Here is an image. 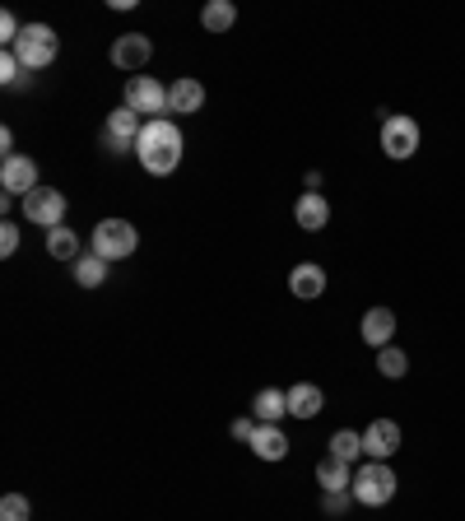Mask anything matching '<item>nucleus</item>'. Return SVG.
<instances>
[{
    "label": "nucleus",
    "instance_id": "15",
    "mask_svg": "<svg viewBox=\"0 0 465 521\" xmlns=\"http://www.w3.org/2000/svg\"><path fill=\"white\" fill-rule=\"evenodd\" d=\"M326 410V391L317 382H293L289 387V415L293 419H317Z\"/></svg>",
    "mask_w": 465,
    "mask_h": 521
},
{
    "label": "nucleus",
    "instance_id": "6",
    "mask_svg": "<svg viewBox=\"0 0 465 521\" xmlns=\"http://www.w3.org/2000/svg\"><path fill=\"white\" fill-rule=\"evenodd\" d=\"M126 107L140 112L145 121L168 117V89H163L154 75H131V80H126Z\"/></svg>",
    "mask_w": 465,
    "mask_h": 521
},
{
    "label": "nucleus",
    "instance_id": "11",
    "mask_svg": "<svg viewBox=\"0 0 465 521\" xmlns=\"http://www.w3.org/2000/svg\"><path fill=\"white\" fill-rule=\"evenodd\" d=\"M149 56H154V42L145 38V33H121L117 42H112V66L117 70H140L149 66Z\"/></svg>",
    "mask_w": 465,
    "mask_h": 521
},
{
    "label": "nucleus",
    "instance_id": "21",
    "mask_svg": "<svg viewBox=\"0 0 465 521\" xmlns=\"http://www.w3.org/2000/svg\"><path fill=\"white\" fill-rule=\"evenodd\" d=\"M70 270H75V284H80V289H98V284L107 280V261L98 252H84Z\"/></svg>",
    "mask_w": 465,
    "mask_h": 521
},
{
    "label": "nucleus",
    "instance_id": "13",
    "mask_svg": "<svg viewBox=\"0 0 465 521\" xmlns=\"http://www.w3.org/2000/svg\"><path fill=\"white\" fill-rule=\"evenodd\" d=\"M293 219H298V228H307V233H321V228L331 224V201H326L321 191H303L298 205H293Z\"/></svg>",
    "mask_w": 465,
    "mask_h": 521
},
{
    "label": "nucleus",
    "instance_id": "2",
    "mask_svg": "<svg viewBox=\"0 0 465 521\" xmlns=\"http://www.w3.org/2000/svg\"><path fill=\"white\" fill-rule=\"evenodd\" d=\"M396 489H400V480L386 461H363V466L354 470V484H349L354 503H363V508H386V503L396 498Z\"/></svg>",
    "mask_w": 465,
    "mask_h": 521
},
{
    "label": "nucleus",
    "instance_id": "24",
    "mask_svg": "<svg viewBox=\"0 0 465 521\" xmlns=\"http://www.w3.org/2000/svg\"><path fill=\"white\" fill-rule=\"evenodd\" d=\"M331 456H340V461H349V466H354V461L363 456V433H354V428H340V433L331 438Z\"/></svg>",
    "mask_w": 465,
    "mask_h": 521
},
{
    "label": "nucleus",
    "instance_id": "17",
    "mask_svg": "<svg viewBox=\"0 0 465 521\" xmlns=\"http://www.w3.org/2000/svg\"><path fill=\"white\" fill-rule=\"evenodd\" d=\"M200 107H205V84L200 80H173L168 84V112L191 117V112H200Z\"/></svg>",
    "mask_w": 465,
    "mask_h": 521
},
{
    "label": "nucleus",
    "instance_id": "25",
    "mask_svg": "<svg viewBox=\"0 0 465 521\" xmlns=\"http://www.w3.org/2000/svg\"><path fill=\"white\" fill-rule=\"evenodd\" d=\"M33 517V508H28L24 494H5L0 498V521H28Z\"/></svg>",
    "mask_w": 465,
    "mask_h": 521
},
{
    "label": "nucleus",
    "instance_id": "28",
    "mask_svg": "<svg viewBox=\"0 0 465 521\" xmlns=\"http://www.w3.org/2000/svg\"><path fill=\"white\" fill-rule=\"evenodd\" d=\"M19 252V224H0V256Z\"/></svg>",
    "mask_w": 465,
    "mask_h": 521
},
{
    "label": "nucleus",
    "instance_id": "27",
    "mask_svg": "<svg viewBox=\"0 0 465 521\" xmlns=\"http://www.w3.org/2000/svg\"><path fill=\"white\" fill-rule=\"evenodd\" d=\"M349 503H354V494H321V508L331 512V517H345Z\"/></svg>",
    "mask_w": 465,
    "mask_h": 521
},
{
    "label": "nucleus",
    "instance_id": "9",
    "mask_svg": "<svg viewBox=\"0 0 465 521\" xmlns=\"http://www.w3.org/2000/svg\"><path fill=\"white\" fill-rule=\"evenodd\" d=\"M400 442H405V433H400L396 419H372L363 428V456L368 461H391L400 452Z\"/></svg>",
    "mask_w": 465,
    "mask_h": 521
},
{
    "label": "nucleus",
    "instance_id": "23",
    "mask_svg": "<svg viewBox=\"0 0 465 521\" xmlns=\"http://www.w3.org/2000/svg\"><path fill=\"white\" fill-rule=\"evenodd\" d=\"M377 373L386 377V382H400V377L410 373V354L400 345H386V349H377Z\"/></svg>",
    "mask_w": 465,
    "mask_h": 521
},
{
    "label": "nucleus",
    "instance_id": "8",
    "mask_svg": "<svg viewBox=\"0 0 465 521\" xmlns=\"http://www.w3.org/2000/svg\"><path fill=\"white\" fill-rule=\"evenodd\" d=\"M24 224H38V228H61L66 224V196L52 187H38L24 196Z\"/></svg>",
    "mask_w": 465,
    "mask_h": 521
},
{
    "label": "nucleus",
    "instance_id": "19",
    "mask_svg": "<svg viewBox=\"0 0 465 521\" xmlns=\"http://www.w3.org/2000/svg\"><path fill=\"white\" fill-rule=\"evenodd\" d=\"M252 452L261 456V461H284V456H289V438L279 433V424H261L252 438Z\"/></svg>",
    "mask_w": 465,
    "mask_h": 521
},
{
    "label": "nucleus",
    "instance_id": "18",
    "mask_svg": "<svg viewBox=\"0 0 465 521\" xmlns=\"http://www.w3.org/2000/svg\"><path fill=\"white\" fill-rule=\"evenodd\" d=\"M284 415H289V391H279V387L256 391V401H252V419H256V424H279Z\"/></svg>",
    "mask_w": 465,
    "mask_h": 521
},
{
    "label": "nucleus",
    "instance_id": "1",
    "mask_svg": "<svg viewBox=\"0 0 465 521\" xmlns=\"http://www.w3.org/2000/svg\"><path fill=\"white\" fill-rule=\"evenodd\" d=\"M135 154H140V168L154 177H168L182 163V131H177L173 117H154L145 121V131L135 140Z\"/></svg>",
    "mask_w": 465,
    "mask_h": 521
},
{
    "label": "nucleus",
    "instance_id": "22",
    "mask_svg": "<svg viewBox=\"0 0 465 521\" xmlns=\"http://www.w3.org/2000/svg\"><path fill=\"white\" fill-rule=\"evenodd\" d=\"M47 252L56 256V261H70V266H75V261H80V238H75V233H70L66 224L61 228H52V233H47Z\"/></svg>",
    "mask_w": 465,
    "mask_h": 521
},
{
    "label": "nucleus",
    "instance_id": "29",
    "mask_svg": "<svg viewBox=\"0 0 465 521\" xmlns=\"http://www.w3.org/2000/svg\"><path fill=\"white\" fill-rule=\"evenodd\" d=\"M256 428H261L256 419H233V438H238V442H252Z\"/></svg>",
    "mask_w": 465,
    "mask_h": 521
},
{
    "label": "nucleus",
    "instance_id": "14",
    "mask_svg": "<svg viewBox=\"0 0 465 521\" xmlns=\"http://www.w3.org/2000/svg\"><path fill=\"white\" fill-rule=\"evenodd\" d=\"M289 289L293 298H303V303H317L321 294H326V270L317 266V261H303V266L289 270Z\"/></svg>",
    "mask_w": 465,
    "mask_h": 521
},
{
    "label": "nucleus",
    "instance_id": "12",
    "mask_svg": "<svg viewBox=\"0 0 465 521\" xmlns=\"http://www.w3.org/2000/svg\"><path fill=\"white\" fill-rule=\"evenodd\" d=\"M359 335H363V345L372 349H386L391 345V335H396V312L391 308H368L359 321Z\"/></svg>",
    "mask_w": 465,
    "mask_h": 521
},
{
    "label": "nucleus",
    "instance_id": "3",
    "mask_svg": "<svg viewBox=\"0 0 465 521\" xmlns=\"http://www.w3.org/2000/svg\"><path fill=\"white\" fill-rule=\"evenodd\" d=\"M10 52L19 56L24 70H47L56 61V52H61V38L47 24H24V33H19V42H14Z\"/></svg>",
    "mask_w": 465,
    "mask_h": 521
},
{
    "label": "nucleus",
    "instance_id": "16",
    "mask_svg": "<svg viewBox=\"0 0 465 521\" xmlns=\"http://www.w3.org/2000/svg\"><path fill=\"white\" fill-rule=\"evenodd\" d=\"M317 484L321 494H349V484H354V470H349V461H340V456H321L317 461Z\"/></svg>",
    "mask_w": 465,
    "mask_h": 521
},
{
    "label": "nucleus",
    "instance_id": "10",
    "mask_svg": "<svg viewBox=\"0 0 465 521\" xmlns=\"http://www.w3.org/2000/svg\"><path fill=\"white\" fill-rule=\"evenodd\" d=\"M0 187H5V196L24 201L28 191H38V163L28 159V154H10V159L0 163Z\"/></svg>",
    "mask_w": 465,
    "mask_h": 521
},
{
    "label": "nucleus",
    "instance_id": "20",
    "mask_svg": "<svg viewBox=\"0 0 465 521\" xmlns=\"http://www.w3.org/2000/svg\"><path fill=\"white\" fill-rule=\"evenodd\" d=\"M200 24H205V33H228V28L238 24V10H233V0H210V5L200 10Z\"/></svg>",
    "mask_w": 465,
    "mask_h": 521
},
{
    "label": "nucleus",
    "instance_id": "4",
    "mask_svg": "<svg viewBox=\"0 0 465 521\" xmlns=\"http://www.w3.org/2000/svg\"><path fill=\"white\" fill-rule=\"evenodd\" d=\"M382 154L386 159H414L419 154V121L405 117V112H391V117L382 121Z\"/></svg>",
    "mask_w": 465,
    "mask_h": 521
},
{
    "label": "nucleus",
    "instance_id": "7",
    "mask_svg": "<svg viewBox=\"0 0 465 521\" xmlns=\"http://www.w3.org/2000/svg\"><path fill=\"white\" fill-rule=\"evenodd\" d=\"M140 131H145V117L131 112V107H117V112H107V121H103V145L112 149V154H135Z\"/></svg>",
    "mask_w": 465,
    "mask_h": 521
},
{
    "label": "nucleus",
    "instance_id": "26",
    "mask_svg": "<svg viewBox=\"0 0 465 521\" xmlns=\"http://www.w3.org/2000/svg\"><path fill=\"white\" fill-rule=\"evenodd\" d=\"M24 75H28V70L19 66V56H14V52L0 56V80H5V89H19V84H24Z\"/></svg>",
    "mask_w": 465,
    "mask_h": 521
},
{
    "label": "nucleus",
    "instance_id": "5",
    "mask_svg": "<svg viewBox=\"0 0 465 521\" xmlns=\"http://www.w3.org/2000/svg\"><path fill=\"white\" fill-rule=\"evenodd\" d=\"M140 247V233L135 224L126 219H103V224L93 228V252L103 256V261H121V256H131Z\"/></svg>",
    "mask_w": 465,
    "mask_h": 521
}]
</instances>
